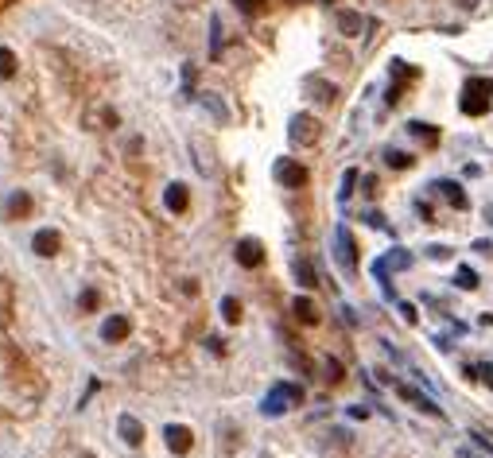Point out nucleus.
I'll use <instances>...</instances> for the list:
<instances>
[{"label":"nucleus","mask_w":493,"mask_h":458,"mask_svg":"<svg viewBox=\"0 0 493 458\" xmlns=\"http://www.w3.org/2000/svg\"><path fill=\"white\" fill-rule=\"evenodd\" d=\"M292 404H303V389H299V385H292V380H276V385L268 389L260 412H265V416H284Z\"/></svg>","instance_id":"f257e3e1"},{"label":"nucleus","mask_w":493,"mask_h":458,"mask_svg":"<svg viewBox=\"0 0 493 458\" xmlns=\"http://www.w3.org/2000/svg\"><path fill=\"white\" fill-rule=\"evenodd\" d=\"M490 94H493V82L490 78H470L458 105H463L466 117H482V113H490Z\"/></svg>","instance_id":"f03ea898"},{"label":"nucleus","mask_w":493,"mask_h":458,"mask_svg":"<svg viewBox=\"0 0 493 458\" xmlns=\"http://www.w3.org/2000/svg\"><path fill=\"white\" fill-rule=\"evenodd\" d=\"M319 132H323V125H319L311 113H296L292 125H287V136H292V144H299V148H311L319 140Z\"/></svg>","instance_id":"7ed1b4c3"},{"label":"nucleus","mask_w":493,"mask_h":458,"mask_svg":"<svg viewBox=\"0 0 493 458\" xmlns=\"http://www.w3.org/2000/svg\"><path fill=\"white\" fill-rule=\"evenodd\" d=\"M272 175H276L280 186H287V191H299V186H307V167L296 164V159H276V167H272Z\"/></svg>","instance_id":"20e7f679"},{"label":"nucleus","mask_w":493,"mask_h":458,"mask_svg":"<svg viewBox=\"0 0 493 458\" xmlns=\"http://www.w3.org/2000/svg\"><path fill=\"white\" fill-rule=\"evenodd\" d=\"M334 261L342 264L346 272H354V268H357V245H354V234H350L346 225H338V229H334Z\"/></svg>","instance_id":"39448f33"},{"label":"nucleus","mask_w":493,"mask_h":458,"mask_svg":"<svg viewBox=\"0 0 493 458\" xmlns=\"http://www.w3.org/2000/svg\"><path fill=\"white\" fill-rule=\"evenodd\" d=\"M233 256H237L241 268H260V264H265V245H260L257 237H241L237 249H233Z\"/></svg>","instance_id":"423d86ee"},{"label":"nucleus","mask_w":493,"mask_h":458,"mask_svg":"<svg viewBox=\"0 0 493 458\" xmlns=\"http://www.w3.org/2000/svg\"><path fill=\"white\" fill-rule=\"evenodd\" d=\"M396 392H400V396H404L408 404H412V408H420V412H427V416H439V419H443V408H439V404H435V400L427 396V392L412 389L408 380H396Z\"/></svg>","instance_id":"0eeeda50"},{"label":"nucleus","mask_w":493,"mask_h":458,"mask_svg":"<svg viewBox=\"0 0 493 458\" xmlns=\"http://www.w3.org/2000/svg\"><path fill=\"white\" fill-rule=\"evenodd\" d=\"M435 186V195H443V202L447 206H454V210H466L470 206V198H466V191L454 179H439V183H431Z\"/></svg>","instance_id":"6e6552de"},{"label":"nucleus","mask_w":493,"mask_h":458,"mask_svg":"<svg viewBox=\"0 0 493 458\" xmlns=\"http://www.w3.org/2000/svg\"><path fill=\"white\" fill-rule=\"evenodd\" d=\"M163 439H168V447L175 450V455H187V450L195 447V435H190V428H183V423H168V428H163Z\"/></svg>","instance_id":"1a4fd4ad"},{"label":"nucleus","mask_w":493,"mask_h":458,"mask_svg":"<svg viewBox=\"0 0 493 458\" xmlns=\"http://www.w3.org/2000/svg\"><path fill=\"white\" fill-rule=\"evenodd\" d=\"M59 245H62L59 229H39V234L31 237V249H35L39 256H55V253H59Z\"/></svg>","instance_id":"9d476101"},{"label":"nucleus","mask_w":493,"mask_h":458,"mask_svg":"<svg viewBox=\"0 0 493 458\" xmlns=\"http://www.w3.org/2000/svg\"><path fill=\"white\" fill-rule=\"evenodd\" d=\"M31 206H35V202H31L28 191H12L8 202H4V218H12V222H16V218H28Z\"/></svg>","instance_id":"9b49d317"},{"label":"nucleus","mask_w":493,"mask_h":458,"mask_svg":"<svg viewBox=\"0 0 493 458\" xmlns=\"http://www.w3.org/2000/svg\"><path fill=\"white\" fill-rule=\"evenodd\" d=\"M129 331H132L129 315H113V319H105V326H101V338H105V342H125V338H129Z\"/></svg>","instance_id":"f8f14e48"},{"label":"nucleus","mask_w":493,"mask_h":458,"mask_svg":"<svg viewBox=\"0 0 493 458\" xmlns=\"http://www.w3.org/2000/svg\"><path fill=\"white\" fill-rule=\"evenodd\" d=\"M163 206H168L171 214H183V210L190 206V191L183 183H171L168 191H163Z\"/></svg>","instance_id":"ddd939ff"},{"label":"nucleus","mask_w":493,"mask_h":458,"mask_svg":"<svg viewBox=\"0 0 493 458\" xmlns=\"http://www.w3.org/2000/svg\"><path fill=\"white\" fill-rule=\"evenodd\" d=\"M117 431H120V439H125L129 447H140V443H144V423H140L136 416H120Z\"/></svg>","instance_id":"4468645a"},{"label":"nucleus","mask_w":493,"mask_h":458,"mask_svg":"<svg viewBox=\"0 0 493 458\" xmlns=\"http://www.w3.org/2000/svg\"><path fill=\"white\" fill-rule=\"evenodd\" d=\"M369 28V20H365L361 12H338V31H342V35H350V39H354V35H361V31Z\"/></svg>","instance_id":"2eb2a0df"},{"label":"nucleus","mask_w":493,"mask_h":458,"mask_svg":"<svg viewBox=\"0 0 493 458\" xmlns=\"http://www.w3.org/2000/svg\"><path fill=\"white\" fill-rule=\"evenodd\" d=\"M292 276H296V283H299V288H315V283H319L315 264L307 261V256H296V261H292Z\"/></svg>","instance_id":"dca6fc26"},{"label":"nucleus","mask_w":493,"mask_h":458,"mask_svg":"<svg viewBox=\"0 0 493 458\" xmlns=\"http://www.w3.org/2000/svg\"><path fill=\"white\" fill-rule=\"evenodd\" d=\"M292 311H296V319L303 322V326H315L319 322V307H315V299H307V295H296V299H292Z\"/></svg>","instance_id":"f3484780"},{"label":"nucleus","mask_w":493,"mask_h":458,"mask_svg":"<svg viewBox=\"0 0 493 458\" xmlns=\"http://www.w3.org/2000/svg\"><path fill=\"white\" fill-rule=\"evenodd\" d=\"M408 132L415 140H424V144H439V128L427 125V121H408Z\"/></svg>","instance_id":"a211bd4d"},{"label":"nucleus","mask_w":493,"mask_h":458,"mask_svg":"<svg viewBox=\"0 0 493 458\" xmlns=\"http://www.w3.org/2000/svg\"><path fill=\"white\" fill-rule=\"evenodd\" d=\"M466 380H482V385H490V389H493V365H490V361H482V365H466Z\"/></svg>","instance_id":"6ab92c4d"},{"label":"nucleus","mask_w":493,"mask_h":458,"mask_svg":"<svg viewBox=\"0 0 493 458\" xmlns=\"http://www.w3.org/2000/svg\"><path fill=\"white\" fill-rule=\"evenodd\" d=\"M202 105H206L210 113H214V121H222V125L229 121V109H226V101L217 98V94H202Z\"/></svg>","instance_id":"aec40b11"},{"label":"nucleus","mask_w":493,"mask_h":458,"mask_svg":"<svg viewBox=\"0 0 493 458\" xmlns=\"http://www.w3.org/2000/svg\"><path fill=\"white\" fill-rule=\"evenodd\" d=\"M454 288H463V292H474V288H478V272H474L470 264H463V268L454 272Z\"/></svg>","instance_id":"412c9836"},{"label":"nucleus","mask_w":493,"mask_h":458,"mask_svg":"<svg viewBox=\"0 0 493 458\" xmlns=\"http://www.w3.org/2000/svg\"><path fill=\"white\" fill-rule=\"evenodd\" d=\"M16 78V55L8 47H0V82H12Z\"/></svg>","instance_id":"4be33fe9"},{"label":"nucleus","mask_w":493,"mask_h":458,"mask_svg":"<svg viewBox=\"0 0 493 458\" xmlns=\"http://www.w3.org/2000/svg\"><path fill=\"white\" fill-rule=\"evenodd\" d=\"M78 307H82V311H98V307H101V295H98V288H82V295H78Z\"/></svg>","instance_id":"5701e85b"},{"label":"nucleus","mask_w":493,"mask_h":458,"mask_svg":"<svg viewBox=\"0 0 493 458\" xmlns=\"http://www.w3.org/2000/svg\"><path fill=\"white\" fill-rule=\"evenodd\" d=\"M222 55V20H210V59H217Z\"/></svg>","instance_id":"b1692460"},{"label":"nucleus","mask_w":493,"mask_h":458,"mask_svg":"<svg viewBox=\"0 0 493 458\" xmlns=\"http://www.w3.org/2000/svg\"><path fill=\"white\" fill-rule=\"evenodd\" d=\"M311 89H315V98H319V101H326V105H330V101L338 98V89L330 86V82H319V78H311Z\"/></svg>","instance_id":"393cba45"},{"label":"nucleus","mask_w":493,"mask_h":458,"mask_svg":"<svg viewBox=\"0 0 493 458\" xmlns=\"http://www.w3.org/2000/svg\"><path fill=\"white\" fill-rule=\"evenodd\" d=\"M222 319H226V322H241V303H237L233 295L222 299Z\"/></svg>","instance_id":"a878e982"},{"label":"nucleus","mask_w":493,"mask_h":458,"mask_svg":"<svg viewBox=\"0 0 493 458\" xmlns=\"http://www.w3.org/2000/svg\"><path fill=\"white\" fill-rule=\"evenodd\" d=\"M385 164L400 171V167H412V156H408V152H396V148H388V152H385Z\"/></svg>","instance_id":"bb28decb"},{"label":"nucleus","mask_w":493,"mask_h":458,"mask_svg":"<svg viewBox=\"0 0 493 458\" xmlns=\"http://www.w3.org/2000/svg\"><path fill=\"white\" fill-rule=\"evenodd\" d=\"M354 183H357V171H354V167H350V171H346V175H342V191H338V198H342V202H346V198H350V195H354Z\"/></svg>","instance_id":"cd10ccee"},{"label":"nucleus","mask_w":493,"mask_h":458,"mask_svg":"<svg viewBox=\"0 0 493 458\" xmlns=\"http://www.w3.org/2000/svg\"><path fill=\"white\" fill-rule=\"evenodd\" d=\"M451 249H447V245H427V261H451Z\"/></svg>","instance_id":"c85d7f7f"},{"label":"nucleus","mask_w":493,"mask_h":458,"mask_svg":"<svg viewBox=\"0 0 493 458\" xmlns=\"http://www.w3.org/2000/svg\"><path fill=\"white\" fill-rule=\"evenodd\" d=\"M233 4H237L241 12H245V16H257V12L265 8V0H233Z\"/></svg>","instance_id":"c756f323"},{"label":"nucleus","mask_w":493,"mask_h":458,"mask_svg":"<svg viewBox=\"0 0 493 458\" xmlns=\"http://www.w3.org/2000/svg\"><path fill=\"white\" fill-rule=\"evenodd\" d=\"M326 380H330V385H334V380H342V361H326Z\"/></svg>","instance_id":"7c9ffc66"},{"label":"nucleus","mask_w":493,"mask_h":458,"mask_svg":"<svg viewBox=\"0 0 493 458\" xmlns=\"http://www.w3.org/2000/svg\"><path fill=\"white\" fill-rule=\"evenodd\" d=\"M361 183H365V186H361L365 195H377V186H381V183H377V175H365Z\"/></svg>","instance_id":"2f4dec72"},{"label":"nucleus","mask_w":493,"mask_h":458,"mask_svg":"<svg viewBox=\"0 0 493 458\" xmlns=\"http://www.w3.org/2000/svg\"><path fill=\"white\" fill-rule=\"evenodd\" d=\"M400 315H404V322H415V319H420V315H415V307H412V303H400Z\"/></svg>","instance_id":"473e14b6"},{"label":"nucleus","mask_w":493,"mask_h":458,"mask_svg":"<svg viewBox=\"0 0 493 458\" xmlns=\"http://www.w3.org/2000/svg\"><path fill=\"white\" fill-rule=\"evenodd\" d=\"M365 222H369V225H381V229H385V214H377V210H369V214H365Z\"/></svg>","instance_id":"72a5a7b5"},{"label":"nucleus","mask_w":493,"mask_h":458,"mask_svg":"<svg viewBox=\"0 0 493 458\" xmlns=\"http://www.w3.org/2000/svg\"><path fill=\"white\" fill-rule=\"evenodd\" d=\"M454 4H458V8H466V12H470V8H478V0H454Z\"/></svg>","instance_id":"f704fd0d"},{"label":"nucleus","mask_w":493,"mask_h":458,"mask_svg":"<svg viewBox=\"0 0 493 458\" xmlns=\"http://www.w3.org/2000/svg\"><path fill=\"white\" fill-rule=\"evenodd\" d=\"M458 458H478V455H474V450H466V447H463V450H458Z\"/></svg>","instance_id":"c9c22d12"},{"label":"nucleus","mask_w":493,"mask_h":458,"mask_svg":"<svg viewBox=\"0 0 493 458\" xmlns=\"http://www.w3.org/2000/svg\"><path fill=\"white\" fill-rule=\"evenodd\" d=\"M82 458H93V455H89V450H86V455H82Z\"/></svg>","instance_id":"e433bc0d"},{"label":"nucleus","mask_w":493,"mask_h":458,"mask_svg":"<svg viewBox=\"0 0 493 458\" xmlns=\"http://www.w3.org/2000/svg\"><path fill=\"white\" fill-rule=\"evenodd\" d=\"M323 4H334V0H323Z\"/></svg>","instance_id":"4c0bfd02"}]
</instances>
